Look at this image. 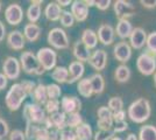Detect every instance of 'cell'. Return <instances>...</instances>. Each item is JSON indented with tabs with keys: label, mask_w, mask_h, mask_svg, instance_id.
<instances>
[{
	"label": "cell",
	"mask_w": 156,
	"mask_h": 140,
	"mask_svg": "<svg viewBox=\"0 0 156 140\" xmlns=\"http://www.w3.org/2000/svg\"><path fill=\"white\" fill-rule=\"evenodd\" d=\"M98 39L99 42H101L104 46H110L113 43L114 41V36H115V31L114 28L111 26V25H101L98 29Z\"/></svg>",
	"instance_id": "16"
},
{
	"label": "cell",
	"mask_w": 156,
	"mask_h": 140,
	"mask_svg": "<svg viewBox=\"0 0 156 140\" xmlns=\"http://www.w3.org/2000/svg\"><path fill=\"white\" fill-rule=\"evenodd\" d=\"M77 90L79 95L85 97V98H90L92 95H94L90 78H82L79 81L77 84Z\"/></svg>",
	"instance_id": "27"
},
{
	"label": "cell",
	"mask_w": 156,
	"mask_h": 140,
	"mask_svg": "<svg viewBox=\"0 0 156 140\" xmlns=\"http://www.w3.org/2000/svg\"><path fill=\"white\" fill-rule=\"evenodd\" d=\"M113 54H114V57L119 62L125 63V62L129 61V59L132 57V47L126 41H121L114 46Z\"/></svg>",
	"instance_id": "14"
},
{
	"label": "cell",
	"mask_w": 156,
	"mask_h": 140,
	"mask_svg": "<svg viewBox=\"0 0 156 140\" xmlns=\"http://www.w3.org/2000/svg\"><path fill=\"white\" fill-rule=\"evenodd\" d=\"M114 77L119 83H125L129 80L130 77V69L125 64H120L117 67L115 73H114Z\"/></svg>",
	"instance_id": "32"
},
{
	"label": "cell",
	"mask_w": 156,
	"mask_h": 140,
	"mask_svg": "<svg viewBox=\"0 0 156 140\" xmlns=\"http://www.w3.org/2000/svg\"><path fill=\"white\" fill-rule=\"evenodd\" d=\"M49 140H61V131H58V130H51Z\"/></svg>",
	"instance_id": "53"
},
{
	"label": "cell",
	"mask_w": 156,
	"mask_h": 140,
	"mask_svg": "<svg viewBox=\"0 0 156 140\" xmlns=\"http://www.w3.org/2000/svg\"><path fill=\"white\" fill-rule=\"evenodd\" d=\"M62 12H63V9L61 8L58 4L56 1H51L44 8V16L49 21H57L61 19Z\"/></svg>",
	"instance_id": "20"
},
{
	"label": "cell",
	"mask_w": 156,
	"mask_h": 140,
	"mask_svg": "<svg viewBox=\"0 0 156 140\" xmlns=\"http://www.w3.org/2000/svg\"><path fill=\"white\" fill-rule=\"evenodd\" d=\"M41 4L42 1H30V5L27 9V19L29 20V23H36L41 18Z\"/></svg>",
	"instance_id": "21"
},
{
	"label": "cell",
	"mask_w": 156,
	"mask_h": 140,
	"mask_svg": "<svg viewBox=\"0 0 156 140\" xmlns=\"http://www.w3.org/2000/svg\"><path fill=\"white\" fill-rule=\"evenodd\" d=\"M37 61L41 64V67H43L44 70H54L56 68V62H57V54L56 52L49 48L44 47L39 49V52L36 54Z\"/></svg>",
	"instance_id": "7"
},
{
	"label": "cell",
	"mask_w": 156,
	"mask_h": 140,
	"mask_svg": "<svg viewBox=\"0 0 156 140\" xmlns=\"http://www.w3.org/2000/svg\"><path fill=\"white\" fill-rule=\"evenodd\" d=\"M80 107H82V102L75 96H64L61 99V109L65 114L79 112Z\"/></svg>",
	"instance_id": "11"
},
{
	"label": "cell",
	"mask_w": 156,
	"mask_h": 140,
	"mask_svg": "<svg viewBox=\"0 0 156 140\" xmlns=\"http://www.w3.org/2000/svg\"><path fill=\"white\" fill-rule=\"evenodd\" d=\"M23 19V9L19 4H11L5 9V20L11 26H18Z\"/></svg>",
	"instance_id": "9"
},
{
	"label": "cell",
	"mask_w": 156,
	"mask_h": 140,
	"mask_svg": "<svg viewBox=\"0 0 156 140\" xmlns=\"http://www.w3.org/2000/svg\"><path fill=\"white\" fill-rule=\"evenodd\" d=\"M128 128V124H127V121L124 120V121H117V123H114V125H113V131H114V133H121V132H124Z\"/></svg>",
	"instance_id": "48"
},
{
	"label": "cell",
	"mask_w": 156,
	"mask_h": 140,
	"mask_svg": "<svg viewBox=\"0 0 156 140\" xmlns=\"http://www.w3.org/2000/svg\"><path fill=\"white\" fill-rule=\"evenodd\" d=\"M23 118L26 119V123L28 124H35V125H41L44 123L47 116L46 110L42 105L37 103H28L23 106V112H22Z\"/></svg>",
	"instance_id": "3"
},
{
	"label": "cell",
	"mask_w": 156,
	"mask_h": 140,
	"mask_svg": "<svg viewBox=\"0 0 156 140\" xmlns=\"http://www.w3.org/2000/svg\"><path fill=\"white\" fill-rule=\"evenodd\" d=\"M98 119H113V112L108 106H100L98 109Z\"/></svg>",
	"instance_id": "40"
},
{
	"label": "cell",
	"mask_w": 156,
	"mask_h": 140,
	"mask_svg": "<svg viewBox=\"0 0 156 140\" xmlns=\"http://www.w3.org/2000/svg\"><path fill=\"white\" fill-rule=\"evenodd\" d=\"M90 50L91 49H89L80 40L76 41L73 47H72L73 56L79 62H89L90 57H91V52Z\"/></svg>",
	"instance_id": "19"
},
{
	"label": "cell",
	"mask_w": 156,
	"mask_h": 140,
	"mask_svg": "<svg viewBox=\"0 0 156 140\" xmlns=\"http://www.w3.org/2000/svg\"><path fill=\"white\" fill-rule=\"evenodd\" d=\"M48 43L55 48V49H66L69 48V39L68 35L65 33L64 29H62L61 27H55L49 31L48 36H47Z\"/></svg>",
	"instance_id": "5"
},
{
	"label": "cell",
	"mask_w": 156,
	"mask_h": 140,
	"mask_svg": "<svg viewBox=\"0 0 156 140\" xmlns=\"http://www.w3.org/2000/svg\"><path fill=\"white\" fill-rule=\"evenodd\" d=\"M126 140H139V139H137V137L134 133H129L128 135H127Z\"/></svg>",
	"instance_id": "56"
},
{
	"label": "cell",
	"mask_w": 156,
	"mask_h": 140,
	"mask_svg": "<svg viewBox=\"0 0 156 140\" xmlns=\"http://www.w3.org/2000/svg\"><path fill=\"white\" fill-rule=\"evenodd\" d=\"M20 84L22 85V88L25 89V91L27 92L28 96H32L33 92H34V90H35V88H36V84H35V82H33V81H29V80H23L20 82Z\"/></svg>",
	"instance_id": "43"
},
{
	"label": "cell",
	"mask_w": 156,
	"mask_h": 140,
	"mask_svg": "<svg viewBox=\"0 0 156 140\" xmlns=\"http://www.w3.org/2000/svg\"><path fill=\"white\" fill-rule=\"evenodd\" d=\"M110 6V0H98V1H96V7H97L98 9H100V11H106V9H108Z\"/></svg>",
	"instance_id": "49"
},
{
	"label": "cell",
	"mask_w": 156,
	"mask_h": 140,
	"mask_svg": "<svg viewBox=\"0 0 156 140\" xmlns=\"http://www.w3.org/2000/svg\"><path fill=\"white\" fill-rule=\"evenodd\" d=\"M23 35L27 41L35 42L39 40L40 35H41V27L36 23H27L23 27Z\"/></svg>",
	"instance_id": "22"
},
{
	"label": "cell",
	"mask_w": 156,
	"mask_h": 140,
	"mask_svg": "<svg viewBox=\"0 0 156 140\" xmlns=\"http://www.w3.org/2000/svg\"><path fill=\"white\" fill-rule=\"evenodd\" d=\"M80 41H82L89 49H93V48L97 47L99 39H98V35L94 31L87 28V29H84V31H83Z\"/></svg>",
	"instance_id": "23"
},
{
	"label": "cell",
	"mask_w": 156,
	"mask_h": 140,
	"mask_svg": "<svg viewBox=\"0 0 156 140\" xmlns=\"http://www.w3.org/2000/svg\"><path fill=\"white\" fill-rule=\"evenodd\" d=\"M59 21H61V25L63 27H72L76 20L72 15L71 11H63Z\"/></svg>",
	"instance_id": "37"
},
{
	"label": "cell",
	"mask_w": 156,
	"mask_h": 140,
	"mask_svg": "<svg viewBox=\"0 0 156 140\" xmlns=\"http://www.w3.org/2000/svg\"><path fill=\"white\" fill-rule=\"evenodd\" d=\"M108 109L113 113L115 112H119L121 110H124V100L121 99L120 97H112L110 100H108Z\"/></svg>",
	"instance_id": "35"
},
{
	"label": "cell",
	"mask_w": 156,
	"mask_h": 140,
	"mask_svg": "<svg viewBox=\"0 0 156 140\" xmlns=\"http://www.w3.org/2000/svg\"><path fill=\"white\" fill-rule=\"evenodd\" d=\"M27 96L28 95L22 85L20 83H14L5 97V104L9 111H18L22 105L23 100L27 98Z\"/></svg>",
	"instance_id": "2"
},
{
	"label": "cell",
	"mask_w": 156,
	"mask_h": 140,
	"mask_svg": "<svg viewBox=\"0 0 156 140\" xmlns=\"http://www.w3.org/2000/svg\"><path fill=\"white\" fill-rule=\"evenodd\" d=\"M85 4L89 6V8L92 6H96V1H93V0H90V1L89 0H85Z\"/></svg>",
	"instance_id": "57"
},
{
	"label": "cell",
	"mask_w": 156,
	"mask_h": 140,
	"mask_svg": "<svg viewBox=\"0 0 156 140\" xmlns=\"http://www.w3.org/2000/svg\"><path fill=\"white\" fill-rule=\"evenodd\" d=\"M133 26H132V23H130L129 20H119L117 23V29H115V32H117V35L120 38V39H127V38H129L132 32H133Z\"/></svg>",
	"instance_id": "24"
},
{
	"label": "cell",
	"mask_w": 156,
	"mask_h": 140,
	"mask_svg": "<svg viewBox=\"0 0 156 140\" xmlns=\"http://www.w3.org/2000/svg\"><path fill=\"white\" fill-rule=\"evenodd\" d=\"M128 117L132 121L136 124H142L146 120L149 119L151 113L150 103L146 98H139L135 102H133L128 107Z\"/></svg>",
	"instance_id": "1"
},
{
	"label": "cell",
	"mask_w": 156,
	"mask_h": 140,
	"mask_svg": "<svg viewBox=\"0 0 156 140\" xmlns=\"http://www.w3.org/2000/svg\"><path fill=\"white\" fill-rule=\"evenodd\" d=\"M20 63H21V68L26 74H30V75H42L44 74V69L41 67V64L37 61L36 55L33 52H23L20 55Z\"/></svg>",
	"instance_id": "4"
},
{
	"label": "cell",
	"mask_w": 156,
	"mask_h": 140,
	"mask_svg": "<svg viewBox=\"0 0 156 140\" xmlns=\"http://www.w3.org/2000/svg\"><path fill=\"white\" fill-rule=\"evenodd\" d=\"M147 33L141 27H136L133 29V32L129 36V45L134 49H141L147 43Z\"/></svg>",
	"instance_id": "15"
},
{
	"label": "cell",
	"mask_w": 156,
	"mask_h": 140,
	"mask_svg": "<svg viewBox=\"0 0 156 140\" xmlns=\"http://www.w3.org/2000/svg\"><path fill=\"white\" fill-rule=\"evenodd\" d=\"M140 4L146 8H154L156 7V0H141Z\"/></svg>",
	"instance_id": "51"
},
{
	"label": "cell",
	"mask_w": 156,
	"mask_h": 140,
	"mask_svg": "<svg viewBox=\"0 0 156 140\" xmlns=\"http://www.w3.org/2000/svg\"><path fill=\"white\" fill-rule=\"evenodd\" d=\"M47 92H48V98L49 99H58L61 97V87H59L57 83H51V84H48L47 85Z\"/></svg>",
	"instance_id": "34"
},
{
	"label": "cell",
	"mask_w": 156,
	"mask_h": 140,
	"mask_svg": "<svg viewBox=\"0 0 156 140\" xmlns=\"http://www.w3.org/2000/svg\"><path fill=\"white\" fill-rule=\"evenodd\" d=\"M7 135H9V127L5 119L0 118V140H4Z\"/></svg>",
	"instance_id": "46"
},
{
	"label": "cell",
	"mask_w": 156,
	"mask_h": 140,
	"mask_svg": "<svg viewBox=\"0 0 156 140\" xmlns=\"http://www.w3.org/2000/svg\"><path fill=\"white\" fill-rule=\"evenodd\" d=\"M51 78L56 83H68L69 81V69L65 67H56L51 71Z\"/></svg>",
	"instance_id": "28"
},
{
	"label": "cell",
	"mask_w": 156,
	"mask_h": 140,
	"mask_svg": "<svg viewBox=\"0 0 156 140\" xmlns=\"http://www.w3.org/2000/svg\"><path fill=\"white\" fill-rule=\"evenodd\" d=\"M75 132H76L79 140H91L93 137L92 128L90 126V124H87V123H83L82 125H79L75 130Z\"/></svg>",
	"instance_id": "30"
},
{
	"label": "cell",
	"mask_w": 156,
	"mask_h": 140,
	"mask_svg": "<svg viewBox=\"0 0 156 140\" xmlns=\"http://www.w3.org/2000/svg\"><path fill=\"white\" fill-rule=\"evenodd\" d=\"M107 63V53L104 49H97L91 54V57L89 60V64L91 66L94 70L101 71L104 70Z\"/></svg>",
	"instance_id": "12"
},
{
	"label": "cell",
	"mask_w": 156,
	"mask_h": 140,
	"mask_svg": "<svg viewBox=\"0 0 156 140\" xmlns=\"http://www.w3.org/2000/svg\"><path fill=\"white\" fill-rule=\"evenodd\" d=\"M125 118H126V112H125V110H121V111H119V112L113 113V120H114V123H117V121H124Z\"/></svg>",
	"instance_id": "50"
},
{
	"label": "cell",
	"mask_w": 156,
	"mask_h": 140,
	"mask_svg": "<svg viewBox=\"0 0 156 140\" xmlns=\"http://www.w3.org/2000/svg\"><path fill=\"white\" fill-rule=\"evenodd\" d=\"M1 7L2 6H1V2H0V13H1Z\"/></svg>",
	"instance_id": "60"
},
{
	"label": "cell",
	"mask_w": 156,
	"mask_h": 140,
	"mask_svg": "<svg viewBox=\"0 0 156 140\" xmlns=\"http://www.w3.org/2000/svg\"><path fill=\"white\" fill-rule=\"evenodd\" d=\"M114 13L119 20H128V18L135 14V7L125 0H118L114 2Z\"/></svg>",
	"instance_id": "10"
},
{
	"label": "cell",
	"mask_w": 156,
	"mask_h": 140,
	"mask_svg": "<svg viewBox=\"0 0 156 140\" xmlns=\"http://www.w3.org/2000/svg\"><path fill=\"white\" fill-rule=\"evenodd\" d=\"M8 140H26V134L21 130H13L8 135Z\"/></svg>",
	"instance_id": "47"
},
{
	"label": "cell",
	"mask_w": 156,
	"mask_h": 140,
	"mask_svg": "<svg viewBox=\"0 0 156 140\" xmlns=\"http://www.w3.org/2000/svg\"><path fill=\"white\" fill-rule=\"evenodd\" d=\"M2 71L4 75L8 80H16L19 78L20 73H21V63L20 60L15 59L14 56H8L4 64H2Z\"/></svg>",
	"instance_id": "8"
},
{
	"label": "cell",
	"mask_w": 156,
	"mask_h": 140,
	"mask_svg": "<svg viewBox=\"0 0 156 140\" xmlns=\"http://www.w3.org/2000/svg\"><path fill=\"white\" fill-rule=\"evenodd\" d=\"M6 36V27L2 23V21H0V42H2Z\"/></svg>",
	"instance_id": "54"
},
{
	"label": "cell",
	"mask_w": 156,
	"mask_h": 140,
	"mask_svg": "<svg viewBox=\"0 0 156 140\" xmlns=\"http://www.w3.org/2000/svg\"><path fill=\"white\" fill-rule=\"evenodd\" d=\"M68 69H69V81H68L69 84H72L75 82H79L82 80L85 71V67L83 62L73 61V62L70 63Z\"/></svg>",
	"instance_id": "18"
},
{
	"label": "cell",
	"mask_w": 156,
	"mask_h": 140,
	"mask_svg": "<svg viewBox=\"0 0 156 140\" xmlns=\"http://www.w3.org/2000/svg\"><path fill=\"white\" fill-rule=\"evenodd\" d=\"M32 97L37 104L44 105L49 100V98H48V92H47V85L42 84V83L36 84V88H35V90L33 92Z\"/></svg>",
	"instance_id": "25"
},
{
	"label": "cell",
	"mask_w": 156,
	"mask_h": 140,
	"mask_svg": "<svg viewBox=\"0 0 156 140\" xmlns=\"http://www.w3.org/2000/svg\"><path fill=\"white\" fill-rule=\"evenodd\" d=\"M71 13L75 20L78 22H83L89 16V6L85 4L84 0H75L72 1Z\"/></svg>",
	"instance_id": "13"
},
{
	"label": "cell",
	"mask_w": 156,
	"mask_h": 140,
	"mask_svg": "<svg viewBox=\"0 0 156 140\" xmlns=\"http://www.w3.org/2000/svg\"><path fill=\"white\" fill-rule=\"evenodd\" d=\"M49 117L54 124V130L63 131L65 128H68V126H66V114L63 111H58L56 113L50 114Z\"/></svg>",
	"instance_id": "26"
},
{
	"label": "cell",
	"mask_w": 156,
	"mask_h": 140,
	"mask_svg": "<svg viewBox=\"0 0 156 140\" xmlns=\"http://www.w3.org/2000/svg\"><path fill=\"white\" fill-rule=\"evenodd\" d=\"M84 121H83V117L80 116L79 112L76 113H70L66 114V126L70 130H76L79 125H82Z\"/></svg>",
	"instance_id": "33"
},
{
	"label": "cell",
	"mask_w": 156,
	"mask_h": 140,
	"mask_svg": "<svg viewBox=\"0 0 156 140\" xmlns=\"http://www.w3.org/2000/svg\"><path fill=\"white\" fill-rule=\"evenodd\" d=\"M139 140H156V127L154 125H144L139 131Z\"/></svg>",
	"instance_id": "31"
},
{
	"label": "cell",
	"mask_w": 156,
	"mask_h": 140,
	"mask_svg": "<svg viewBox=\"0 0 156 140\" xmlns=\"http://www.w3.org/2000/svg\"><path fill=\"white\" fill-rule=\"evenodd\" d=\"M146 46L148 48V52L156 54V32H153V33H150L148 35Z\"/></svg>",
	"instance_id": "41"
},
{
	"label": "cell",
	"mask_w": 156,
	"mask_h": 140,
	"mask_svg": "<svg viewBox=\"0 0 156 140\" xmlns=\"http://www.w3.org/2000/svg\"><path fill=\"white\" fill-rule=\"evenodd\" d=\"M40 128V125H35V124H26V130H25V134L28 140H34L35 134Z\"/></svg>",
	"instance_id": "39"
},
{
	"label": "cell",
	"mask_w": 156,
	"mask_h": 140,
	"mask_svg": "<svg viewBox=\"0 0 156 140\" xmlns=\"http://www.w3.org/2000/svg\"><path fill=\"white\" fill-rule=\"evenodd\" d=\"M56 2H57L61 7H65V6H69V5H72L71 0H57Z\"/></svg>",
	"instance_id": "55"
},
{
	"label": "cell",
	"mask_w": 156,
	"mask_h": 140,
	"mask_svg": "<svg viewBox=\"0 0 156 140\" xmlns=\"http://www.w3.org/2000/svg\"><path fill=\"white\" fill-rule=\"evenodd\" d=\"M114 120L113 119H98L97 126L99 130H111L113 128Z\"/></svg>",
	"instance_id": "45"
},
{
	"label": "cell",
	"mask_w": 156,
	"mask_h": 140,
	"mask_svg": "<svg viewBox=\"0 0 156 140\" xmlns=\"http://www.w3.org/2000/svg\"><path fill=\"white\" fill-rule=\"evenodd\" d=\"M61 140H79V139H78L75 130L65 128L63 131H61Z\"/></svg>",
	"instance_id": "44"
},
{
	"label": "cell",
	"mask_w": 156,
	"mask_h": 140,
	"mask_svg": "<svg viewBox=\"0 0 156 140\" xmlns=\"http://www.w3.org/2000/svg\"><path fill=\"white\" fill-rule=\"evenodd\" d=\"M49 137H50V130L46 128L44 126H40L34 140H49Z\"/></svg>",
	"instance_id": "42"
},
{
	"label": "cell",
	"mask_w": 156,
	"mask_h": 140,
	"mask_svg": "<svg viewBox=\"0 0 156 140\" xmlns=\"http://www.w3.org/2000/svg\"><path fill=\"white\" fill-rule=\"evenodd\" d=\"M111 140H122V139H121L120 137H113V138H112Z\"/></svg>",
	"instance_id": "58"
},
{
	"label": "cell",
	"mask_w": 156,
	"mask_h": 140,
	"mask_svg": "<svg viewBox=\"0 0 156 140\" xmlns=\"http://www.w3.org/2000/svg\"><path fill=\"white\" fill-rule=\"evenodd\" d=\"M89 78L91 81L92 89H93V93H94V95H100V93L104 91L105 80L100 74L99 73L93 74L91 77H89Z\"/></svg>",
	"instance_id": "29"
},
{
	"label": "cell",
	"mask_w": 156,
	"mask_h": 140,
	"mask_svg": "<svg viewBox=\"0 0 156 140\" xmlns=\"http://www.w3.org/2000/svg\"><path fill=\"white\" fill-rule=\"evenodd\" d=\"M59 109H61V100L59 99H49L44 104V110H46V112L49 113V116L58 112Z\"/></svg>",
	"instance_id": "36"
},
{
	"label": "cell",
	"mask_w": 156,
	"mask_h": 140,
	"mask_svg": "<svg viewBox=\"0 0 156 140\" xmlns=\"http://www.w3.org/2000/svg\"><path fill=\"white\" fill-rule=\"evenodd\" d=\"M114 131L113 128L111 130H99L97 133L93 135V139L94 140H111L114 135Z\"/></svg>",
	"instance_id": "38"
},
{
	"label": "cell",
	"mask_w": 156,
	"mask_h": 140,
	"mask_svg": "<svg viewBox=\"0 0 156 140\" xmlns=\"http://www.w3.org/2000/svg\"><path fill=\"white\" fill-rule=\"evenodd\" d=\"M7 83H8V78L4 75V73H0V91L6 89Z\"/></svg>",
	"instance_id": "52"
},
{
	"label": "cell",
	"mask_w": 156,
	"mask_h": 140,
	"mask_svg": "<svg viewBox=\"0 0 156 140\" xmlns=\"http://www.w3.org/2000/svg\"><path fill=\"white\" fill-rule=\"evenodd\" d=\"M7 45L13 50H22L25 47L26 38L20 31H12L7 35Z\"/></svg>",
	"instance_id": "17"
},
{
	"label": "cell",
	"mask_w": 156,
	"mask_h": 140,
	"mask_svg": "<svg viewBox=\"0 0 156 140\" xmlns=\"http://www.w3.org/2000/svg\"><path fill=\"white\" fill-rule=\"evenodd\" d=\"M136 68L144 76H150L156 73V59L154 54L147 52L141 54L136 60Z\"/></svg>",
	"instance_id": "6"
},
{
	"label": "cell",
	"mask_w": 156,
	"mask_h": 140,
	"mask_svg": "<svg viewBox=\"0 0 156 140\" xmlns=\"http://www.w3.org/2000/svg\"><path fill=\"white\" fill-rule=\"evenodd\" d=\"M154 84H155V87H156V73L154 74Z\"/></svg>",
	"instance_id": "59"
}]
</instances>
